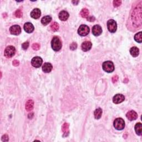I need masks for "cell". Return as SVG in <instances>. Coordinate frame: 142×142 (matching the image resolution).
Masks as SVG:
<instances>
[{
    "mask_svg": "<svg viewBox=\"0 0 142 142\" xmlns=\"http://www.w3.org/2000/svg\"><path fill=\"white\" fill-rule=\"evenodd\" d=\"M102 68L103 70L107 73H111L115 70V66L111 61H106L103 63Z\"/></svg>",
    "mask_w": 142,
    "mask_h": 142,
    "instance_id": "277c9868",
    "label": "cell"
},
{
    "mask_svg": "<svg viewBox=\"0 0 142 142\" xmlns=\"http://www.w3.org/2000/svg\"><path fill=\"white\" fill-rule=\"evenodd\" d=\"M77 48V44L76 42H73L72 44H71L70 45V49L71 50L74 51Z\"/></svg>",
    "mask_w": 142,
    "mask_h": 142,
    "instance_id": "f546056e",
    "label": "cell"
},
{
    "mask_svg": "<svg viewBox=\"0 0 142 142\" xmlns=\"http://www.w3.org/2000/svg\"><path fill=\"white\" fill-rule=\"evenodd\" d=\"M32 48L33 50L35 51H37L40 48V45L38 44H37V43H35V44H33L32 45Z\"/></svg>",
    "mask_w": 142,
    "mask_h": 142,
    "instance_id": "f1b7e54d",
    "label": "cell"
},
{
    "mask_svg": "<svg viewBox=\"0 0 142 142\" xmlns=\"http://www.w3.org/2000/svg\"><path fill=\"white\" fill-rule=\"evenodd\" d=\"M135 41L138 43L142 42V33L141 32H138L134 36Z\"/></svg>",
    "mask_w": 142,
    "mask_h": 142,
    "instance_id": "d4e9b609",
    "label": "cell"
},
{
    "mask_svg": "<svg viewBox=\"0 0 142 142\" xmlns=\"http://www.w3.org/2000/svg\"><path fill=\"white\" fill-rule=\"evenodd\" d=\"M22 47L24 50H26V49L29 47V42H24L22 45Z\"/></svg>",
    "mask_w": 142,
    "mask_h": 142,
    "instance_id": "4dcf8cb0",
    "label": "cell"
},
{
    "mask_svg": "<svg viewBox=\"0 0 142 142\" xmlns=\"http://www.w3.org/2000/svg\"><path fill=\"white\" fill-rule=\"evenodd\" d=\"M89 11L87 8H83L82 11L80 12V15L83 18H87L89 16Z\"/></svg>",
    "mask_w": 142,
    "mask_h": 142,
    "instance_id": "cb8c5ba5",
    "label": "cell"
},
{
    "mask_svg": "<svg viewBox=\"0 0 142 142\" xmlns=\"http://www.w3.org/2000/svg\"><path fill=\"white\" fill-rule=\"evenodd\" d=\"M25 107H26V109L27 110V111H29V112L32 111L34 107V102L31 100L27 101L26 103Z\"/></svg>",
    "mask_w": 142,
    "mask_h": 142,
    "instance_id": "d6986e66",
    "label": "cell"
},
{
    "mask_svg": "<svg viewBox=\"0 0 142 142\" xmlns=\"http://www.w3.org/2000/svg\"><path fill=\"white\" fill-rule=\"evenodd\" d=\"M130 53L133 57H136L139 54V50L137 47H133L130 49Z\"/></svg>",
    "mask_w": 142,
    "mask_h": 142,
    "instance_id": "ffe728a7",
    "label": "cell"
},
{
    "mask_svg": "<svg viewBox=\"0 0 142 142\" xmlns=\"http://www.w3.org/2000/svg\"><path fill=\"white\" fill-rule=\"evenodd\" d=\"M92 33L95 36H98L101 35L102 33V27L96 24L92 28Z\"/></svg>",
    "mask_w": 142,
    "mask_h": 142,
    "instance_id": "8fae6325",
    "label": "cell"
},
{
    "mask_svg": "<svg viewBox=\"0 0 142 142\" xmlns=\"http://www.w3.org/2000/svg\"><path fill=\"white\" fill-rule=\"evenodd\" d=\"M72 3H73V4L74 5H77L78 4V3H79V1H72Z\"/></svg>",
    "mask_w": 142,
    "mask_h": 142,
    "instance_id": "d590c367",
    "label": "cell"
},
{
    "mask_svg": "<svg viewBox=\"0 0 142 142\" xmlns=\"http://www.w3.org/2000/svg\"><path fill=\"white\" fill-rule=\"evenodd\" d=\"M69 13L66 11H61L59 13V18L63 21H65L68 20V18H69Z\"/></svg>",
    "mask_w": 142,
    "mask_h": 142,
    "instance_id": "2e32d148",
    "label": "cell"
},
{
    "mask_svg": "<svg viewBox=\"0 0 142 142\" xmlns=\"http://www.w3.org/2000/svg\"><path fill=\"white\" fill-rule=\"evenodd\" d=\"M15 16L17 18H21L22 16V12L21 10H17L15 13Z\"/></svg>",
    "mask_w": 142,
    "mask_h": 142,
    "instance_id": "4316f807",
    "label": "cell"
},
{
    "mask_svg": "<svg viewBox=\"0 0 142 142\" xmlns=\"http://www.w3.org/2000/svg\"><path fill=\"white\" fill-rule=\"evenodd\" d=\"M34 29H35V28H34L33 25L31 23L27 22L24 24V30L27 33H32L34 31Z\"/></svg>",
    "mask_w": 142,
    "mask_h": 142,
    "instance_id": "4fadbf2b",
    "label": "cell"
},
{
    "mask_svg": "<svg viewBox=\"0 0 142 142\" xmlns=\"http://www.w3.org/2000/svg\"><path fill=\"white\" fill-rule=\"evenodd\" d=\"M102 109L100 108H99L95 109L94 112V117H95V118L97 119H100L102 117Z\"/></svg>",
    "mask_w": 142,
    "mask_h": 142,
    "instance_id": "603a6c76",
    "label": "cell"
},
{
    "mask_svg": "<svg viewBox=\"0 0 142 142\" xmlns=\"http://www.w3.org/2000/svg\"><path fill=\"white\" fill-rule=\"evenodd\" d=\"M89 33V28L85 24H82L80 26L78 30V33L81 36H86Z\"/></svg>",
    "mask_w": 142,
    "mask_h": 142,
    "instance_id": "8992f818",
    "label": "cell"
},
{
    "mask_svg": "<svg viewBox=\"0 0 142 142\" xmlns=\"http://www.w3.org/2000/svg\"><path fill=\"white\" fill-rule=\"evenodd\" d=\"M50 27L52 31H53V32H56L59 29V24L58 23L54 22L51 24Z\"/></svg>",
    "mask_w": 142,
    "mask_h": 142,
    "instance_id": "484cf974",
    "label": "cell"
},
{
    "mask_svg": "<svg viewBox=\"0 0 142 142\" xmlns=\"http://www.w3.org/2000/svg\"><path fill=\"white\" fill-rule=\"evenodd\" d=\"M2 140L3 141H7L8 140V137L7 134H5L2 137Z\"/></svg>",
    "mask_w": 142,
    "mask_h": 142,
    "instance_id": "1f68e13d",
    "label": "cell"
},
{
    "mask_svg": "<svg viewBox=\"0 0 142 142\" xmlns=\"http://www.w3.org/2000/svg\"><path fill=\"white\" fill-rule=\"evenodd\" d=\"M108 29L110 32L115 33L117 31V24L116 21L113 20H109L107 22Z\"/></svg>",
    "mask_w": 142,
    "mask_h": 142,
    "instance_id": "52a82bcc",
    "label": "cell"
},
{
    "mask_svg": "<svg viewBox=\"0 0 142 142\" xmlns=\"http://www.w3.org/2000/svg\"><path fill=\"white\" fill-rule=\"evenodd\" d=\"M43 62L42 59L39 57H35L32 58L31 64L33 67L35 68H39L41 67Z\"/></svg>",
    "mask_w": 142,
    "mask_h": 142,
    "instance_id": "ba28073f",
    "label": "cell"
},
{
    "mask_svg": "<svg viewBox=\"0 0 142 142\" xmlns=\"http://www.w3.org/2000/svg\"><path fill=\"white\" fill-rule=\"evenodd\" d=\"M87 21H89V22H93V21H94L95 20V18L94 17H93V16H91V17H88L87 18Z\"/></svg>",
    "mask_w": 142,
    "mask_h": 142,
    "instance_id": "e575fe53",
    "label": "cell"
},
{
    "mask_svg": "<svg viewBox=\"0 0 142 142\" xmlns=\"http://www.w3.org/2000/svg\"><path fill=\"white\" fill-rule=\"evenodd\" d=\"M112 80V82L113 83H116L118 80V76H115L114 77H113Z\"/></svg>",
    "mask_w": 142,
    "mask_h": 142,
    "instance_id": "d6a6232c",
    "label": "cell"
},
{
    "mask_svg": "<svg viewBox=\"0 0 142 142\" xmlns=\"http://www.w3.org/2000/svg\"><path fill=\"white\" fill-rule=\"evenodd\" d=\"M10 31L12 35H18L21 32V29L20 26L13 25L10 27Z\"/></svg>",
    "mask_w": 142,
    "mask_h": 142,
    "instance_id": "9c48e42d",
    "label": "cell"
},
{
    "mask_svg": "<svg viewBox=\"0 0 142 142\" xmlns=\"http://www.w3.org/2000/svg\"><path fill=\"white\" fill-rule=\"evenodd\" d=\"M12 64L15 67H17L18 66H19V64H20V62H19V61H17V60H14L13 61V63H12Z\"/></svg>",
    "mask_w": 142,
    "mask_h": 142,
    "instance_id": "836d02e7",
    "label": "cell"
},
{
    "mask_svg": "<svg viewBox=\"0 0 142 142\" xmlns=\"http://www.w3.org/2000/svg\"><path fill=\"white\" fill-rule=\"evenodd\" d=\"M131 21L134 27L140 29L141 26V1L132 9Z\"/></svg>",
    "mask_w": 142,
    "mask_h": 142,
    "instance_id": "6da1fadb",
    "label": "cell"
},
{
    "mask_svg": "<svg viewBox=\"0 0 142 142\" xmlns=\"http://www.w3.org/2000/svg\"><path fill=\"white\" fill-rule=\"evenodd\" d=\"M125 100V97L123 94H118L114 96L113 98V102L115 104H119L123 102Z\"/></svg>",
    "mask_w": 142,
    "mask_h": 142,
    "instance_id": "30bf717a",
    "label": "cell"
},
{
    "mask_svg": "<svg viewBox=\"0 0 142 142\" xmlns=\"http://www.w3.org/2000/svg\"><path fill=\"white\" fill-rule=\"evenodd\" d=\"M126 117L129 120L132 121V120H134L138 118V115L135 111L131 110L126 113Z\"/></svg>",
    "mask_w": 142,
    "mask_h": 142,
    "instance_id": "7c38bea8",
    "label": "cell"
},
{
    "mask_svg": "<svg viewBox=\"0 0 142 142\" xmlns=\"http://www.w3.org/2000/svg\"><path fill=\"white\" fill-rule=\"evenodd\" d=\"M135 131L138 135H141L142 133V125L140 123H138L135 125Z\"/></svg>",
    "mask_w": 142,
    "mask_h": 142,
    "instance_id": "7402d4cb",
    "label": "cell"
},
{
    "mask_svg": "<svg viewBox=\"0 0 142 142\" xmlns=\"http://www.w3.org/2000/svg\"><path fill=\"white\" fill-rule=\"evenodd\" d=\"M53 68V66L49 63H45L42 66V70L45 73H49Z\"/></svg>",
    "mask_w": 142,
    "mask_h": 142,
    "instance_id": "e0dca14e",
    "label": "cell"
},
{
    "mask_svg": "<svg viewBox=\"0 0 142 142\" xmlns=\"http://www.w3.org/2000/svg\"><path fill=\"white\" fill-rule=\"evenodd\" d=\"M92 44L91 42L89 41H85L82 43V49L83 51L87 52L91 49L92 48Z\"/></svg>",
    "mask_w": 142,
    "mask_h": 142,
    "instance_id": "9a60e30c",
    "label": "cell"
},
{
    "mask_svg": "<svg viewBox=\"0 0 142 142\" xmlns=\"http://www.w3.org/2000/svg\"><path fill=\"white\" fill-rule=\"evenodd\" d=\"M41 15V12L38 8H35L31 13V16L34 19H38Z\"/></svg>",
    "mask_w": 142,
    "mask_h": 142,
    "instance_id": "5bb4252c",
    "label": "cell"
},
{
    "mask_svg": "<svg viewBox=\"0 0 142 142\" xmlns=\"http://www.w3.org/2000/svg\"><path fill=\"white\" fill-rule=\"evenodd\" d=\"M114 126L115 128L118 131L123 130L125 127V122L121 118H118L115 119L114 121Z\"/></svg>",
    "mask_w": 142,
    "mask_h": 142,
    "instance_id": "3957f363",
    "label": "cell"
},
{
    "mask_svg": "<svg viewBox=\"0 0 142 142\" xmlns=\"http://www.w3.org/2000/svg\"><path fill=\"white\" fill-rule=\"evenodd\" d=\"M62 131L63 132V136H68L69 134V124L67 123H64L63 126L62 128Z\"/></svg>",
    "mask_w": 142,
    "mask_h": 142,
    "instance_id": "ac0fdd59",
    "label": "cell"
},
{
    "mask_svg": "<svg viewBox=\"0 0 142 142\" xmlns=\"http://www.w3.org/2000/svg\"><path fill=\"white\" fill-rule=\"evenodd\" d=\"M122 4V1H119V0H115V1H113V6L114 7H117L119 6Z\"/></svg>",
    "mask_w": 142,
    "mask_h": 142,
    "instance_id": "83f0119b",
    "label": "cell"
},
{
    "mask_svg": "<svg viewBox=\"0 0 142 142\" xmlns=\"http://www.w3.org/2000/svg\"><path fill=\"white\" fill-rule=\"evenodd\" d=\"M62 42L61 39L58 37H54L52 40L51 46L54 51H59L62 48Z\"/></svg>",
    "mask_w": 142,
    "mask_h": 142,
    "instance_id": "7a4b0ae2",
    "label": "cell"
},
{
    "mask_svg": "<svg viewBox=\"0 0 142 142\" xmlns=\"http://www.w3.org/2000/svg\"><path fill=\"white\" fill-rule=\"evenodd\" d=\"M16 53V49L15 47L12 46H9L6 48L4 55L7 58H11Z\"/></svg>",
    "mask_w": 142,
    "mask_h": 142,
    "instance_id": "5b68a950",
    "label": "cell"
},
{
    "mask_svg": "<svg viewBox=\"0 0 142 142\" xmlns=\"http://www.w3.org/2000/svg\"><path fill=\"white\" fill-rule=\"evenodd\" d=\"M51 21H52V18L51 16H46L42 18L41 23L43 25L46 26L48 24H49V23H50Z\"/></svg>",
    "mask_w": 142,
    "mask_h": 142,
    "instance_id": "44dd1931",
    "label": "cell"
}]
</instances>
